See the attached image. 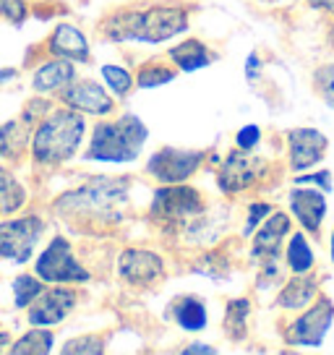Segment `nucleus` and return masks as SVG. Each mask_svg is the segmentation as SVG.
Returning a JSON list of instances; mask_svg holds the SVG:
<instances>
[{"instance_id": "obj_1", "label": "nucleus", "mask_w": 334, "mask_h": 355, "mask_svg": "<svg viewBox=\"0 0 334 355\" xmlns=\"http://www.w3.org/2000/svg\"><path fill=\"white\" fill-rule=\"evenodd\" d=\"M110 40H134V42H162L186 32L188 16L183 8H149V11L118 13L105 24Z\"/></svg>"}, {"instance_id": "obj_2", "label": "nucleus", "mask_w": 334, "mask_h": 355, "mask_svg": "<svg viewBox=\"0 0 334 355\" xmlns=\"http://www.w3.org/2000/svg\"><path fill=\"white\" fill-rule=\"evenodd\" d=\"M146 133H149L146 125L136 115H123L112 123H100L91 133L87 157L100 162H131L141 155Z\"/></svg>"}, {"instance_id": "obj_3", "label": "nucleus", "mask_w": 334, "mask_h": 355, "mask_svg": "<svg viewBox=\"0 0 334 355\" xmlns=\"http://www.w3.org/2000/svg\"><path fill=\"white\" fill-rule=\"evenodd\" d=\"M84 115L78 112H53L47 118L37 133H34V157L45 165H55V162H66L68 157L73 155L84 139Z\"/></svg>"}, {"instance_id": "obj_4", "label": "nucleus", "mask_w": 334, "mask_h": 355, "mask_svg": "<svg viewBox=\"0 0 334 355\" xmlns=\"http://www.w3.org/2000/svg\"><path fill=\"white\" fill-rule=\"evenodd\" d=\"M125 183L112 180V178H97L87 183L84 189L66 193L55 204V209L71 211V214H84L89 220H118L121 217V204L125 201Z\"/></svg>"}, {"instance_id": "obj_5", "label": "nucleus", "mask_w": 334, "mask_h": 355, "mask_svg": "<svg viewBox=\"0 0 334 355\" xmlns=\"http://www.w3.org/2000/svg\"><path fill=\"white\" fill-rule=\"evenodd\" d=\"M42 230H45V222L39 217H19V220L0 222V259L24 264L32 256Z\"/></svg>"}, {"instance_id": "obj_6", "label": "nucleus", "mask_w": 334, "mask_h": 355, "mask_svg": "<svg viewBox=\"0 0 334 355\" xmlns=\"http://www.w3.org/2000/svg\"><path fill=\"white\" fill-rule=\"evenodd\" d=\"M37 275L45 279V282H87L89 272L78 264L73 254H71V245L63 238H53V243L47 245L39 261H37Z\"/></svg>"}, {"instance_id": "obj_7", "label": "nucleus", "mask_w": 334, "mask_h": 355, "mask_svg": "<svg viewBox=\"0 0 334 355\" xmlns=\"http://www.w3.org/2000/svg\"><path fill=\"white\" fill-rule=\"evenodd\" d=\"M204 204H201L199 193L191 189H162L157 191V199L152 204V217L159 222H165L170 227L186 225L188 220L199 217Z\"/></svg>"}, {"instance_id": "obj_8", "label": "nucleus", "mask_w": 334, "mask_h": 355, "mask_svg": "<svg viewBox=\"0 0 334 355\" xmlns=\"http://www.w3.org/2000/svg\"><path fill=\"white\" fill-rule=\"evenodd\" d=\"M334 322V303L329 298H319L316 306L298 316L292 327H290V343L308 345V347H319L324 343L326 332L332 329Z\"/></svg>"}, {"instance_id": "obj_9", "label": "nucleus", "mask_w": 334, "mask_h": 355, "mask_svg": "<svg viewBox=\"0 0 334 355\" xmlns=\"http://www.w3.org/2000/svg\"><path fill=\"white\" fill-rule=\"evenodd\" d=\"M204 155L201 152H183V149H159L149 159V173L162 183H183L199 170Z\"/></svg>"}, {"instance_id": "obj_10", "label": "nucleus", "mask_w": 334, "mask_h": 355, "mask_svg": "<svg viewBox=\"0 0 334 355\" xmlns=\"http://www.w3.org/2000/svg\"><path fill=\"white\" fill-rule=\"evenodd\" d=\"M288 144H290V165L295 173L308 170V167L319 165L326 152V136L316 128H295L288 133Z\"/></svg>"}, {"instance_id": "obj_11", "label": "nucleus", "mask_w": 334, "mask_h": 355, "mask_svg": "<svg viewBox=\"0 0 334 355\" xmlns=\"http://www.w3.org/2000/svg\"><path fill=\"white\" fill-rule=\"evenodd\" d=\"M34 300L37 303L29 309V322L34 327H53V324L63 322V316L73 309L76 293L66 288H53V290H42Z\"/></svg>"}, {"instance_id": "obj_12", "label": "nucleus", "mask_w": 334, "mask_h": 355, "mask_svg": "<svg viewBox=\"0 0 334 355\" xmlns=\"http://www.w3.org/2000/svg\"><path fill=\"white\" fill-rule=\"evenodd\" d=\"M261 170H264V162L258 157L243 155V152H230V157L225 159L222 170H220V186L227 193L240 191L245 186H251Z\"/></svg>"}, {"instance_id": "obj_13", "label": "nucleus", "mask_w": 334, "mask_h": 355, "mask_svg": "<svg viewBox=\"0 0 334 355\" xmlns=\"http://www.w3.org/2000/svg\"><path fill=\"white\" fill-rule=\"evenodd\" d=\"M290 209L303 225V230L319 233L324 214H326V196L319 189H301L298 186L295 191H290Z\"/></svg>"}, {"instance_id": "obj_14", "label": "nucleus", "mask_w": 334, "mask_h": 355, "mask_svg": "<svg viewBox=\"0 0 334 355\" xmlns=\"http://www.w3.org/2000/svg\"><path fill=\"white\" fill-rule=\"evenodd\" d=\"M165 272V264L162 259L152 251H139V248H131L121 256V277L134 282V285H146V282H155V279L162 277Z\"/></svg>"}, {"instance_id": "obj_15", "label": "nucleus", "mask_w": 334, "mask_h": 355, "mask_svg": "<svg viewBox=\"0 0 334 355\" xmlns=\"http://www.w3.org/2000/svg\"><path fill=\"white\" fill-rule=\"evenodd\" d=\"M63 100L78 112H91V115H105L112 110V100L107 97V92L94 84V81H78L73 87H68L63 92Z\"/></svg>"}, {"instance_id": "obj_16", "label": "nucleus", "mask_w": 334, "mask_h": 355, "mask_svg": "<svg viewBox=\"0 0 334 355\" xmlns=\"http://www.w3.org/2000/svg\"><path fill=\"white\" fill-rule=\"evenodd\" d=\"M290 233V217L282 214V211H269L267 222L261 225V230L254 238V256H261V261L267 259H274L279 254V245H282V238Z\"/></svg>"}, {"instance_id": "obj_17", "label": "nucleus", "mask_w": 334, "mask_h": 355, "mask_svg": "<svg viewBox=\"0 0 334 355\" xmlns=\"http://www.w3.org/2000/svg\"><path fill=\"white\" fill-rule=\"evenodd\" d=\"M50 50L66 60H89V42L87 37L71 24H60L50 37Z\"/></svg>"}, {"instance_id": "obj_18", "label": "nucleus", "mask_w": 334, "mask_h": 355, "mask_svg": "<svg viewBox=\"0 0 334 355\" xmlns=\"http://www.w3.org/2000/svg\"><path fill=\"white\" fill-rule=\"evenodd\" d=\"M71 81H73V68H71V63H68L66 58L53 60V63H47V66H42L34 73V89L42 92V94L45 92L66 89Z\"/></svg>"}, {"instance_id": "obj_19", "label": "nucleus", "mask_w": 334, "mask_h": 355, "mask_svg": "<svg viewBox=\"0 0 334 355\" xmlns=\"http://www.w3.org/2000/svg\"><path fill=\"white\" fill-rule=\"evenodd\" d=\"M316 293H319V285H316V279L306 277V275H298L295 279H290L288 285L282 288L279 293L277 303L282 309H303V306H308L313 298H316Z\"/></svg>"}, {"instance_id": "obj_20", "label": "nucleus", "mask_w": 334, "mask_h": 355, "mask_svg": "<svg viewBox=\"0 0 334 355\" xmlns=\"http://www.w3.org/2000/svg\"><path fill=\"white\" fill-rule=\"evenodd\" d=\"M170 58H173L183 71H199V68L212 63V55L206 53V47H204L199 40H188V42L173 47V50H170Z\"/></svg>"}, {"instance_id": "obj_21", "label": "nucleus", "mask_w": 334, "mask_h": 355, "mask_svg": "<svg viewBox=\"0 0 334 355\" xmlns=\"http://www.w3.org/2000/svg\"><path fill=\"white\" fill-rule=\"evenodd\" d=\"M175 322L183 327V329H191V332H199L206 327V309L199 298H180L175 303Z\"/></svg>"}, {"instance_id": "obj_22", "label": "nucleus", "mask_w": 334, "mask_h": 355, "mask_svg": "<svg viewBox=\"0 0 334 355\" xmlns=\"http://www.w3.org/2000/svg\"><path fill=\"white\" fill-rule=\"evenodd\" d=\"M288 266L295 272V275H308L313 269V251L306 235L295 233L290 235V243H288Z\"/></svg>"}, {"instance_id": "obj_23", "label": "nucleus", "mask_w": 334, "mask_h": 355, "mask_svg": "<svg viewBox=\"0 0 334 355\" xmlns=\"http://www.w3.org/2000/svg\"><path fill=\"white\" fill-rule=\"evenodd\" d=\"M24 204V189L21 183L0 167V211H16Z\"/></svg>"}, {"instance_id": "obj_24", "label": "nucleus", "mask_w": 334, "mask_h": 355, "mask_svg": "<svg viewBox=\"0 0 334 355\" xmlns=\"http://www.w3.org/2000/svg\"><path fill=\"white\" fill-rule=\"evenodd\" d=\"M24 131H26L24 123H19V121L6 123V125L0 128V152L8 157L19 155L24 149V144H26V133Z\"/></svg>"}, {"instance_id": "obj_25", "label": "nucleus", "mask_w": 334, "mask_h": 355, "mask_svg": "<svg viewBox=\"0 0 334 355\" xmlns=\"http://www.w3.org/2000/svg\"><path fill=\"white\" fill-rule=\"evenodd\" d=\"M13 353H34V355H42V353H50L53 350V334L50 332H42V329H34V332H26L19 340V343L11 347Z\"/></svg>"}, {"instance_id": "obj_26", "label": "nucleus", "mask_w": 334, "mask_h": 355, "mask_svg": "<svg viewBox=\"0 0 334 355\" xmlns=\"http://www.w3.org/2000/svg\"><path fill=\"white\" fill-rule=\"evenodd\" d=\"M248 311H251V306H248V300H243V298L233 300V303L227 306V322H225V329H227V334H230L233 340H243L245 337V319H248Z\"/></svg>"}, {"instance_id": "obj_27", "label": "nucleus", "mask_w": 334, "mask_h": 355, "mask_svg": "<svg viewBox=\"0 0 334 355\" xmlns=\"http://www.w3.org/2000/svg\"><path fill=\"white\" fill-rule=\"evenodd\" d=\"M13 290H16V306L21 309V306H29L39 293H42V282L34 277H19L13 282Z\"/></svg>"}, {"instance_id": "obj_28", "label": "nucleus", "mask_w": 334, "mask_h": 355, "mask_svg": "<svg viewBox=\"0 0 334 355\" xmlns=\"http://www.w3.org/2000/svg\"><path fill=\"white\" fill-rule=\"evenodd\" d=\"M313 84H316V92L329 107H334V66H322L313 76Z\"/></svg>"}, {"instance_id": "obj_29", "label": "nucleus", "mask_w": 334, "mask_h": 355, "mask_svg": "<svg viewBox=\"0 0 334 355\" xmlns=\"http://www.w3.org/2000/svg\"><path fill=\"white\" fill-rule=\"evenodd\" d=\"M102 76H105L107 87H110L115 94H128V89H131V73H128L125 68L105 66L102 68Z\"/></svg>"}, {"instance_id": "obj_30", "label": "nucleus", "mask_w": 334, "mask_h": 355, "mask_svg": "<svg viewBox=\"0 0 334 355\" xmlns=\"http://www.w3.org/2000/svg\"><path fill=\"white\" fill-rule=\"evenodd\" d=\"M173 78H175V73L167 71V68H144V71L139 73V87L141 89L162 87V84L173 81Z\"/></svg>"}, {"instance_id": "obj_31", "label": "nucleus", "mask_w": 334, "mask_h": 355, "mask_svg": "<svg viewBox=\"0 0 334 355\" xmlns=\"http://www.w3.org/2000/svg\"><path fill=\"white\" fill-rule=\"evenodd\" d=\"M298 186H316L324 193H332L334 183H332V173L329 170H319V173H311V175H298L295 178Z\"/></svg>"}, {"instance_id": "obj_32", "label": "nucleus", "mask_w": 334, "mask_h": 355, "mask_svg": "<svg viewBox=\"0 0 334 355\" xmlns=\"http://www.w3.org/2000/svg\"><path fill=\"white\" fill-rule=\"evenodd\" d=\"M0 16L6 21H11L13 26H21L24 16H26V8H24L21 0H0Z\"/></svg>"}, {"instance_id": "obj_33", "label": "nucleus", "mask_w": 334, "mask_h": 355, "mask_svg": "<svg viewBox=\"0 0 334 355\" xmlns=\"http://www.w3.org/2000/svg\"><path fill=\"white\" fill-rule=\"evenodd\" d=\"M105 345L97 337H81V340H71L63 347V353H102Z\"/></svg>"}, {"instance_id": "obj_34", "label": "nucleus", "mask_w": 334, "mask_h": 355, "mask_svg": "<svg viewBox=\"0 0 334 355\" xmlns=\"http://www.w3.org/2000/svg\"><path fill=\"white\" fill-rule=\"evenodd\" d=\"M258 139H261L258 125H245V128H240V133H238V146H240L243 152H251V149L258 144Z\"/></svg>"}, {"instance_id": "obj_35", "label": "nucleus", "mask_w": 334, "mask_h": 355, "mask_svg": "<svg viewBox=\"0 0 334 355\" xmlns=\"http://www.w3.org/2000/svg\"><path fill=\"white\" fill-rule=\"evenodd\" d=\"M269 211H272V207L269 204H254L251 207V211H248V222H245V233H251L254 227H256L258 222L267 217Z\"/></svg>"}, {"instance_id": "obj_36", "label": "nucleus", "mask_w": 334, "mask_h": 355, "mask_svg": "<svg viewBox=\"0 0 334 355\" xmlns=\"http://www.w3.org/2000/svg\"><path fill=\"white\" fill-rule=\"evenodd\" d=\"M313 8H319V11H329L334 13V0H308Z\"/></svg>"}, {"instance_id": "obj_37", "label": "nucleus", "mask_w": 334, "mask_h": 355, "mask_svg": "<svg viewBox=\"0 0 334 355\" xmlns=\"http://www.w3.org/2000/svg\"><path fill=\"white\" fill-rule=\"evenodd\" d=\"M245 68H248V71H245V76H248V78H256V73H258V71H256V68H258V58H256V55L248 58V63H245Z\"/></svg>"}, {"instance_id": "obj_38", "label": "nucleus", "mask_w": 334, "mask_h": 355, "mask_svg": "<svg viewBox=\"0 0 334 355\" xmlns=\"http://www.w3.org/2000/svg\"><path fill=\"white\" fill-rule=\"evenodd\" d=\"M186 353H214V347H209V345H188Z\"/></svg>"}, {"instance_id": "obj_39", "label": "nucleus", "mask_w": 334, "mask_h": 355, "mask_svg": "<svg viewBox=\"0 0 334 355\" xmlns=\"http://www.w3.org/2000/svg\"><path fill=\"white\" fill-rule=\"evenodd\" d=\"M13 76H16V71H13V68H6V71L0 73V84H3L6 78H13Z\"/></svg>"}, {"instance_id": "obj_40", "label": "nucleus", "mask_w": 334, "mask_h": 355, "mask_svg": "<svg viewBox=\"0 0 334 355\" xmlns=\"http://www.w3.org/2000/svg\"><path fill=\"white\" fill-rule=\"evenodd\" d=\"M332 261H334V230H332Z\"/></svg>"}]
</instances>
